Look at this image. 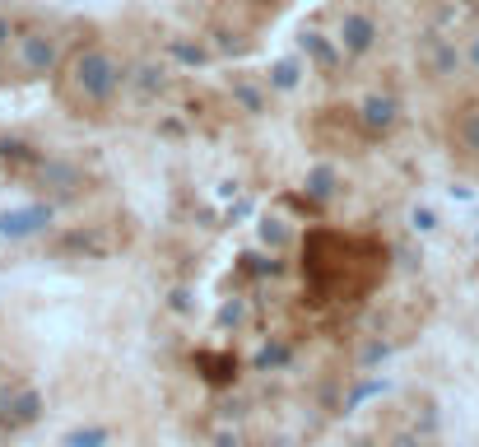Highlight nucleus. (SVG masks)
<instances>
[{"instance_id": "nucleus-1", "label": "nucleus", "mask_w": 479, "mask_h": 447, "mask_svg": "<svg viewBox=\"0 0 479 447\" xmlns=\"http://www.w3.org/2000/svg\"><path fill=\"white\" fill-rule=\"evenodd\" d=\"M386 248L368 233L349 229H312L303 242V279L316 299L331 303H358L377 294V284L386 279Z\"/></svg>"}, {"instance_id": "nucleus-2", "label": "nucleus", "mask_w": 479, "mask_h": 447, "mask_svg": "<svg viewBox=\"0 0 479 447\" xmlns=\"http://www.w3.org/2000/svg\"><path fill=\"white\" fill-rule=\"evenodd\" d=\"M116 94V66L103 52H75V61L61 70V98L79 112H103Z\"/></svg>"}, {"instance_id": "nucleus-3", "label": "nucleus", "mask_w": 479, "mask_h": 447, "mask_svg": "<svg viewBox=\"0 0 479 447\" xmlns=\"http://www.w3.org/2000/svg\"><path fill=\"white\" fill-rule=\"evenodd\" d=\"M452 140H456V149H461V154H470V158H474V168H479V103H474V107H465V112L456 117V136H452Z\"/></svg>"}]
</instances>
